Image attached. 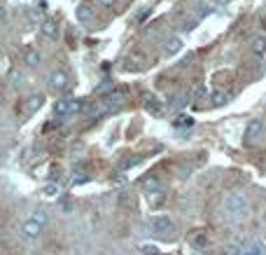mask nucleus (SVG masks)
Here are the masks:
<instances>
[{
	"instance_id": "412c9836",
	"label": "nucleus",
	"mask_w": 266,
	"mask_h": 255,
	"mask_svg": "<svg viewBox=\"0 0 266 255\" xmlns=\"http://www.w3.org/2000/svg\"><path fill=\"white\" fill-rule=\"evenodd\" d=\"M31 218L35 220V222H40L42 227H47V222H49V215H47V211H44V209H35V211L31 213Z\"/></svg>"
},
{
	"instance_id": "b1692460",
	"label": "nucleus",
	"mask_w": 266,
	"mask_h": 255,
	"mask_svg": "<svg viewBox=\"0 0 266 255\" xmlns=\"http://www.w3.org/2000/svg\"><path fill=\"white\" fill-rule=\"evenodd\" d=\"M91 178H89V173L87 171H72V183L75 185H84V183H89Z\"/></svg>"
},
{
	"instance_id": "dca6fc26",
	"label": "nucleus",
	"mask_w": 266,
	"mask_h": 255,
	"mask_svg": "<svg viewBox=\"0 0 266 255\" xmlns=\"http://www.w3.org/2000/svg\"><path fill=\"white\" fill-rule=\"evenodd\" d=\"M42 103H44L42 94H33V96H28L26 98V113L31 115V113H35V110H40V108H42Z\"/></svg>"
},
{
	"instance_id": "423d86ee",
	"label": "nucleus",
	"mask_w": 266,
	"mask_h": 255,
	"mask_svg": "<svg viewBox=\"0 0 266 255\" xmlns=\"http://www.w3.org/2000/svg\"><path fill=\"white\" fill-rule=\"evenodd\" d=\"M42 232H44V227L40 225V222H35L33 218H28V220L21 222V237L28 239V241H35V239H40V237H42Z\"/></svg>"
},
{
	"instance_id": "9d476101",
	"label": "nucleus",
	"mask_w": 266,
	"mask_h": 255,
	"mask_svg": "<svg viewBox=\"0 0 266 255\" xmlns=\"http://www.w3.org/2000/svg\"><path fill=\"white\" fill-rule=\"evenodd\" d=\"M122 101H124V94H122V91H117V89H115V91H110V94H105L100 103L105 106V110H112V108H119V103H122Z\"/></svg>"
},
{
	"instance_id": "393cba45",
	"label": "nucleus",
	"mask_w": 266,
	"mask_h": 255,
	"mask_svg": "<svg viewBox=\"0 0 266 255\" xmlns=\"http://www.w3.org/2000/svg\"><path fill=\"white\" fill-rule=\"evenodd\" d=\"M243 255H264V248L259 244H248V246H243Z\"/></svg>"
},
{
	"instance_id": "9b49d317",
	"label": "nucleus",
	"mask_w": 266,
	"mask_h": 255,
	"mask_svg": "<svg viewBox=\"0 0 266 255\" xmlns=\"http://www.w3.org/2000/svg\"><path fill=\"white\" fill-rule=\"evenodd\" d=\"M189 244L196 248H208V244H210V239H208V234H205L203 229H194L192 234H189Z\"/></svg>"
},
{
	"instance_id": "aec40b11",
	"label": "nucleus",
	"mask_w": 266,
	"mask_h": 255,
	"mask_svg": "<svg viewBox=\"0 0 266 255\" xmlns=\"http://www.w3.org/2000/svg\"><path fill=\"white\" fill-rule=\"evenodd\" d=\"M187 101H192V96L189 94H177V96L170 98V110H182V108L187 106Z\"/></svg>"
},
{
	"instance_id": "5701e85b",
	"label": "nucleus",
	"mask_w": 266,
	"mask_h": 255,
	"mask_svg": "<svg viewBox=\"0 0 266 255\" xmlns=\"http://www.w3.org/2000/svg\"><path fill=\"white\" fill-rule=\"evenodd\" d=\"M252 52L255 54H266V38H255L252 40Z\"/></svg>"
},
{
	"instance_id": "7ed1b4c3",
	"label": "nucleus",
	"mask_w": 266,
	"mask_h": 255,
	"mask_svg": "<svg viewBox=\"0 0 266 255\" xmlns=\"http://www.w3.org/2000/svg\"><path fill=\"white\" fill-rule=\"evenodd\" d=\"M84 110V101L80 98H59L56 103H54V115H59V117H66V115H72V113H82Z\"/></svg>"
},
{
	"instance_id": "f257e3e1",
	"label": "nucleus",
	"mask_w": 266,
	"mask_h": 255,
	"mask_svg": "<svg viewBox=\"0 0 266 255\" xmlns=\"http://www.w3.org/2000/svg\"><path fill=\"white\" fill-rule=\"evenodd\" d=\"M222 211L229 220L233 222H238V220H245L250 213V202L248 197L238 190H233V192H227L224 194V199H222Z\"/></svg>"
},
{
	"instance_id": "c756f323",
	"label": "nucleus",
	"mask_w": 266,
	"mask_h": 255,
	"mask_svg": "<svg viewBox=\"0 0 266 255\" xmlns=\"http://www.w3.org/2000/svg\"><path fill=\"white\" fill-rule=\"evenodd\" d=\"M98 2H103V5H112L115 0H98Z\"/></svg>"
},
{
	"instance_id": "2eb2a0df",
	"label": "nucleus",
	"mask_w": 266,
	"mask_h": 255,
	"mask_svg": "<svg viewBox=\"0 0 266 255\" xmlns=\"http://www.w3.org/2000/svg\"><path fill=\"white\" fill-rule=\"evenodd\" d=\"M180 49H182V40H180L177 36L168 38V40L164 42V54H166V56H175Z\"/></svg>"
},
{
	"instance_id": "20e7f679",
	"label": "nucleus",
	"mask_w": 266,
	"mask_h": 255,
	"mask_svg": "<svg viewBox=\"0 0 266 255\" xmlns=\"http://www.w3.org/2000/svg\"><path fill=\"white\" fill-rule=\"evenodd\" d=\"M47 85H49V89L54 94H66L70 89V80H68L66 71H52L49 78H47Z\"/></svg>"
},
{
	"instance_id": "c85d7f7f",
	"label": "nucleus",
	"mask_w": 266,
	"mask_h": 255,
	"mask_svg": "<svg viewBox=\"0 0 266 255\" xmlns=\"http://www.w3.org/2000/svg\"><path fill=\"white\" fill-rule=\"evenodd\" d=\"M194 19H189V21H185V24H182V28H180V31H192V28H194Z\"/></svg>"
},
{
	"instance_id": "39448f33",
	"label": "nucleus",
	"mask_w": 266,
	"mask_h": 255,
	"mask_svg": "<svg viewBox=\"0 0 266 255\" xmlns=\"http://www.w3.org/2000/svg\"><path fill=\"white\" fill-rule=\"evenodd\" d=\"M262 136H264V122L262 120H250L248 127H245V133H243V143L255 145V143L262 141Z\"/></svg>"
},
{
	"instance_id": "cd10ccee",
	"label": "nucleus",
	"mask_w": 266,
	"mask_h": 255,
	"mask_svg": "<svg viewBox=\"0 0 266 255\" xmlns=\"http://www.w3.org/2000/svg\"><path fill=\"white\" fill-rule=\"evenodd\" d=\"M142 251H145L147 255H159V248H157V246H145Z\"/></svg>"
},
{
	"instance_id": "f8f14e48",
	"label": "nucleus",
	"mask_w": 266,
	"mask_h": 255,
	"mask_svg": "<svg viewBox=\"0 0 266 255\" xmlns=\"http://www.w3.org/2000/svg\"><path fill=\"white\" fill-rule=\"evenodd\" d=\"M24 61H26V66H31V68H37V66L42 63V54L37 52V47H28L26 52H24Z\"/></svg>"
},
{
	"instance_id": "f3484780",
	"label": "nucleus",
	"mask_w": 266,
	"mask_h": 255,
	"mask_svg": "<svg viewBox=\"0 0 266 255\" xmlns=\"http://www.w3.org/2000/svg\"><path fill=\"white\" fill-rule=\"evenodd\" d=\"M194 127V117H189V115H177L175 120H173V129H192Z\"/></svg>"
},
{
	"instance_id": "ddd939ff",
	"label": "nucleus",
	"mask_w": 266,
	"mask_h": 255,
	"mask_svg": "<svg viewBox=\"0 0 266 255\" xmlns=\"http://www.w3.org/2000/svg\"><path fill=\"white\" fill-rule=\"evenodd\" d=\"M189 96H192V101H194L196 106H199V103H203L205 98H210V91H208V87H205V85H194V87H192V91H189Z\"/></svg>"
},
{
	"instance_id": "0eeeda50",
	"label": "nucleus",
	"mask_w": 266,
	"mask_h": 255,
	"mask_svg": "<svg viewBox=\"0 0 266 255\" xmlns=\"http://www.w3.org/2000/svg\"><path fill=\"white\" fill-rule=\"evenodd\" d=\"M37 28H40V33H42L44 38H49V40H56V38H59V24H56L54 19H44Z\"/></svg>"
},
{
	"instance_id": "4468645a",
	"label": "nucleus",
	"mask_w": 266,
	"mask_h": 255,
	"mask_svg": "<svg viewBox=\"0 0 266 255\" xmlns=\"http://www.w3.org/2000/svg\"><path fill=\"white\" fill-rule=\"evenodd\" d=\"M124 68L126 71H142L145 68V59L140 54H129L124 59Z\"/></svg>"
},
{
	"instance_id": "f03ea898",
	"label": "nucleus",
	"mask_w": 266,
	"mask_h": 255,
	"mask_svg": "<svg viewBox=\"0 0 266 255\" xmlns=\"http://www.w3.org/2000/svg\"><path fill=\"white\" fill-rule=\"evenodd\" d=\"M147 227H150V232L154 237H159V239H170L175 234V222L168 215H154L147 222Z\"/></svg>"
},
{
	"instance_id": "a211bd4d",
	"label": "nucleus",
	"mask_w": 266,
	"mask_h": 255,
	"mask_svg": "<svg viewBox=\"0 0 266 255\" xmlns=\"http://www.w3.org/2000/svg\"><path fill=\"white\" fill-rule=\"evenodd\" d=\"M75 14H77V21H82V24H89V21L94 19V9L89 7L87 2H82L80 7H77V12H75Z\"/></svg>"
},
{
	"instance_id": "a878e982",
	"label": "nucleus",
	"mask_w": 266,
	"mask_h": 255,
	"mask_svg": "<svg viewBox=\"0 0 266 255\" xmlns=\"http://www.w3.org/2000/svg\"><path fill=\"white\" fill-rule=\"evenodd\" d=\"M222 255H243V248L233 246V244H229V246L222 248Z\"/></svg>"
},
{
	"instance_id": "7c9ffc66",
	"label": "nucleus",
	"mask_w": 266,
	"mask_h": 255,
	"mask_svg": "<svg viewBox=\"0 0 266 255\" xmlns=\"http://www.w3.org/2000/svg\"><path fill=\"white\" fill-rule=\"evenodd\" d=\"M262 26H264V28H266V17H264V19H262Z\"/></svg>"
},
{
	"instance_id": "6ab92c4d",
	"label": "nucleus",
	"mask_w": 266,
	"mask_h": 255,
	"mask_svg": "<svg viewBox=\"0 0 266 255\" xmlns=\"http://www.w3.org/2000/svg\"><path fill=\"white\" fill-rule=\"evenodd\" d=\"M227 101H229V94H227L224 89H215L213 94H210V106H215V108L224 106Z\"/></svg>"
},
{
	"instance_id": "bb28decb",
	"label": "nucleus",
	"mask_w": 266,
	"mask_h": 255,
	"mask_svg": "<svg viewBox=\"0 0 266 255\" xmlns=\"http://www.w3.org/2000/svg\"><path fill=\"white\" fill-rule=\"evenodd\" d=\"M21 73L19 71H9V85H19V82H21Z\"/></svg>"
},
{
	"instance_id": "6e6552de",
	"label": "nucleus",
	"mask_w": 266,
	"mask_h": 255,
	"mask_svg": "<svg viewBox=\"0 0 266 255\" xmlns=\"http://www.w3.org/2000/svg\"><path fill=\"white\" fill-rule=\"evenodd\" d=\"M140 187H142V192L147 194H157V192H161V180L157 176H147V178H142V183H140Z\"/></svg>"
},
{
	"instance_id": "4be33fe9",
	"label": "nucleus",
	"mask_w": 266,
	"mask_h": 255,
	"mask_svg": "<svg viewBox=\"0 0 266 255\" xmlns=\"http://www.w3.org/2000/svg\"><path fill=\"white\" fill-rule=\"evenodd\" d=\"M42 194H44V197H59V194H61V185H59V183L44 185V187H42Z\"/></svg>"
},
{
	"instance_id": "1a4fd4ad",
	"label": "nucleus",
	"mask_w": 266,
	"mask_h": 255,
	"mask_svg": "<svg viewBox=\"0 0 266 255\" xmlns=\"http://www.w3.org/2000/svg\"><path fill=\"white\" fill-rule=\"evenodd\" d=\"M142 106H145V110H150L152 115H159V113H161L159 98L154 96L152 91H145V94H142Z\"/></svg>"
}]
</instances>
